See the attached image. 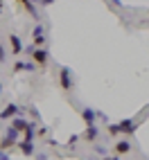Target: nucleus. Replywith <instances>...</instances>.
Segmentation results:
<instances>
[{
    "mask_svg": "<svg viewBox=\"0 0 149 160\" xmlns=\"http://www.w3.org/2000/svg\"><path fill=\"white\" fill-rule=\"evenodd\" d=\"M29 113H32V117H34V120H39V111L34 108V106H29Z\"/></svg>",
    "mask_w": 149,
    "mask_h": 160,
    "instance_id": "412c9836",
    "label": "nucleus"
},
{
    "mask_svg": "<svg viewBox=\"0 0 149 160\" xmlns=\"http://www.w3.org/2000/svg\"><path fill=\"white\" fill-rule=\"evenodd\" d=\"M0 5H5V0H0Z\"/></svg>",
    "mask_w": 149,
    "mask_h": 160,
    "instance_id": "bb28decb",
    "label": "nucleus"
},
{
    "mask_svg": "<svg viewBox=\"0 0 149 160\" xmlns=\"http://www.w3.org/2000/svg\"><path fill=\"white\" fill-rule=\"evenodd\" d=\"M0 97H3V83H0Z\"/></svg>",
    "mask_w": 149,
    "mask_h": 160,
    "instance_id": "a878e982",
    "label": "nucleus"
},
{
    "mask_svg": "<svg viewBox=\"0 0 149 160\" xmlns=\"http://www.w3.org/2000/svg\"><path fill=\"white\" fill-rule=\"evenodd\" d=\"M36 70V66L32 61H25V59H16L14 61V74H18V72H34Z\"/></svg>",
    "mask_w": 149,
    "mask_h": 160,
    "instance_id": "0eeeda50",
    "label": "nucleus"
},
{
    "mask_svg": "<svg viewBox=\"0 0 149 160\" xmlns=\"http://www.w3.org/2000/svg\"><path fill=\"white\" fill-rule=\"evenodd\" d=\"M113 149H115V153H118V156H124V153L131 151V142L129 140H118Z\"/></svg>",
    "mask_w": 149,
    "mask_h": 160,
    "instance_id": "ddd939ff",
    "label": "nucleus"
},
{
    "mask_svg": "<svg viewBox=\"0 0 149 160\" xmlns=\"http://www.w3.org/2000/svg\"><path fill=\"white\" fill-rule=\"evenodd\" d=\"M104 160H120V158H118V156H111V153H109V156H104Z\"/></svg>",
    "mask_w": 149,
    "mask_h": 160,
    "instance_id": "5701e85b",
    "label": "nucleus"
},
{
    "mask_svg": "<svg viewBox=\"0 0 149 160\" xmlns=\"http://www.w3.org/2000/svg\"><path fill=\"white\" fill-rule=\"evenodd\" d=\"M45 41H48V36H45V27L41 25V23L34 25V29H32V45H34V48H43Z\"/></svg>",
    "mask_w": 149,
    "mask_h": 160,
    "instance_id": "20e7f679",
    "label": "nucleus"
},
{
    "mask_svg": "<svg viewBox=\"0 0 149 160\" xmlns=\"http://www.w3.org/2000/svg\"><path fill=\"white\" fill-rule=\"evenodd\" d=\"M23 113V106H18V104H7L3 111H0V120H12V117L20 115Z\"/></svg>",
    "mask_w": 149,
    "mask_h": 160,
    "instance_id": "423d86ee",
    "label": "nucleus"
},
{
    "mask_svg": "<svg viewBox=\"0 0 149 160\" xmlns=\"http://www.w3.org/2000/svg\"><path fill=\"white\" fill-rule=\"evenodd\" d=\"M7 61V52H5V48L0 45V63H5Z\"/></svg>",
    "mask_w": 149,
    "mask_h": 160,
    "instance_id": "aec40b11",
    "label": "nucleus"
},
{
    "mask_svg": "<svg viewBox=\"0 0 149 160\" xmlns=\"http://www.w3.org/2000/svg\"><path fill=\"white\" fill-rule=\"evenodd\" d=\"M7 38H9V45H12V54L14 57H20V54H23V48H25L23 41H20V36L18 34H9Z\"/></svg>",
    "mask_w": 149,
    "mask_h": 160,
    "instance_id": "6e6552de",
    "label": "nucleus"
},
{
    "mask_svg": "<svg viewBox=\"0 0 149 160\" xmlns=\"http://www.w3.org/2000/svg\"><path fill=\"white\" fill-rule=\"evenodd\" d=\"M109 5H113V7H120V0H109Z\"/></svg>",
    "mask_w": 149,
    "mask_h": 160,
    "instance_id": "b1692460",
    "label": "nucleus"
},
{
    "mask_svg": "<svg viewBox=\"0 0 149 160\" xmlns=\"http://www.w3.org/2000/svg\"><path fill=\"white\" fill-rule=\"evenodd\" d=\"M57 77H59V88H61L63 92H70V90L74 88V74H72L70 68H61Z\"/></svg>",
    "mask_w": 149,
    "mask_h": 160,
    "instance_id": "f03ea898",
    "label": "nucleus"
},
{
    "mask_svg": "<svg viewBox=\"0 0 149 160\" xmlns=\"http://www.w3.org/2000/svg\"><path fill=\"white\" fill-rule=\"evenodd\" d=\"M54 2H57V0H39L41 7H50V5H54Z\"/></svg>",
    "mask_w": 149,
    "mask_h": 160,
    "instance_id": "6ab92c4d",
    "label": "nucleus"
},
{
    "mask_svg": "<svg viewBox=\"0 0 149 160\" xmlns=\"http://www.w3.org/2000/svg\"><path fill=\"white\" fill-rule=\"evenodd\" d=\"M79 115H81V120L86 122V126H88V124H95L97 120H104V115L97 113V111H93V108H81Z\"/></svg>",
    "mask_w": 149,
    "mask_h": 160,
    "instance_id": "39448f33",
    "label": "nucleus"
},
{
    "mask_svg": "<svg viewBox=\"0 0 149 160\" xmlns=\"http://www.w3.org/2000/svg\"><path fill=\"white\" fill-rule=\"evenodd\" d=\"M97 138H100V129H97V124H88V126H86V131H84V140L95 142Z\"/></svg>",
    "mask_w": 149,
    "mask_h": 160,
    "instance_id": "9b49d317",
    "label": "nucleus"
},
{
    "mask_svg": "<svg viewBox=\"0 0 149 160\" xmlns=\"http://www.w3.org/2000/svg\"><path fill=\"white\" fill-rule=\"evenodd\" d=\"M18 149H20V153L23 156H34L36 153V144H34V140H18V144H16Z\"/></svg>",
    "mask_w": 149,
    "mask_h": 160,
    "instance_id": "1a4fd4ad",
    "label": "nucleus"
},
{
    "mask_svg": "<svg viewBox=\"0 0 149 160\" xmlns=\"http://www.w3.org/2000/svg\"><path fill=\"white\" fill-rule=\"evenodd\" d=\"M20 135H23V140H34V138H36V122H29Z\"/></svg>",
    "mask_w": 149,
    "mask_h": 160,
    "instance_id": "4468645a",
    "label": "nucleus"
},
{
    "mask_svg": "<svg viewBox=\"0 0 149 160\" xmlns=\"http://www.w3.org/2000/svg\"><path fill=\"white\" fill-rule=\"evenodd\" d=\"M147 14H149V9H147Z\"/></svg>",
    "mask_w": 149,
    "mask_h": 160,
    "instance_id": "cd10ccee",
    "label": "nucleus"
},
{
    "mask_svg": "<svg viewBox=\"0 0 149 160\" xmlns=\"http://www.w3.org/2000/svg\"><path fill=\"white\" fill-rule=\"evenodd\" d=\"M93 151L97 153V156H102V158H104V156H109V149H106L104 144H93Z\"/></svg>",
    "mask_w": 149,
    "mask_h": 160,
    "instance_id": "dca6fc26",
    "label": "nucleus"
},
{
    "mask_svg": "<svg viewBox=\"0 0 149 160\" xmlns=\"http://www.w3.org/2000/svg\"><path fill=\"white\" fill-rule=\"evenodd\" d=\"M77 142H79V135H70L68 142H66V147H72V144H77Z\"/></svg>",
    "mask_w": 149,
    "mask_h": 160,
    "instance_id": "a211bd4d",
    "label": "nucleus"
},
{
    "mask_svg": "<svg viewBox=\"0 0 149 160\" xmlns=\"http://www.w3.org/2000/svg\"><path fill=\"white\" fill-rule=\"evenodd\" d=\"M48 61H50V52L45 48H34V50H32V63H34L36 68L43 70L48 66Z\"/></svg>",
    "mask_w": 149,
    "mask_h": 160,
    "instance_id": "7ed1b4c3",
    "label": "nucleus"
},
{
    "mask_svg": "<svg viewBox=\"0 0 149 160\" xmlns=\"http://www.w3.org/2000/svg\"><path fill=\"white\" fill-rule=\"evenodd\" d=\"M29 2H32V5H39V0H29Z\"/></svg>",
    "mask_w": 149,
    "mask_h": 160,
    "instance_id": "393cba45",
    "label": "nucleus"
},
{
    "mask_svg": "<svg viewBox=\"0 0 149 160\" xmlns=\"http://www.w3.org/2000/svg\"><path fill=\"white\" fill-rule=\"evenodd\" d=\"M18 138H20V133L14 129L12 124H9L7 129L3 131V138H0V149H3V151H7V149L16 147V144H18Z\"/></svg>",
    "mask_w": 149,
    "mask_h": 160,
    "instance_id": "f257e3e1",
    "label": "nucleus"
},
{
    "mask_svg": "<svg viewBox=\"0 0 149 160\" xmlns=\"http://www.w3.org/2000/svg\"><path fill=\"white\" fill-rule=\"evenodd\" d=\"M106 131H109L111 138H118V135H120V126H118V124H109V129H106Z\"/></svg>",
    "mask_w": 149,
    "mask_h": 160,
    "instance_id": "f3484780",
    "label": "nucleus"
},
{
    "mask_svg": "<svg viewBox=\"0 0 149 160\" xmlns=\"http://www.w3.org/2000/svg\"><path fill=\"white\" fill-rule=\"evenodd\" d=\"M16 2H18V7H23V9H25V12H27L29 16H34V18L39 16V12H36V5H32L29 0H16Z\"/></svg>",
    "mask_w": 149,
    "mask_h": 160,
    "instance_id": "2eb2a0df",
    "label": "nucleus"
},
{
    "mask_svg": "<svg viewBox=\"0 0 149 160\" xmlns=\"http://www.w3.org/2000/svg\"><path fill=\"white\" fill-rule=\"evenodd\" d=\"M0 160H9V153H5L3 149H0Z\"/></svg>",
    "mask_w": 149,
    "mask_h": 160,
    "instance_id": "4be33fe9",
    "label": "nucleus"
},
{
    "mask_svg": "<svg viewBox=\"0 0 149 160\" xmlns=\"http://www.w3.org/2000/svg\"><path fill=\"white\" fill-rule=\"evenodd\" d=\"M118 126H120V133L133 135V133H136V129H138V122H136V120H122Z\"/></svg>",
    "mask_w": 149,
    "mask_h": 160,
    "instance_id": "9d476101",
    "label": "nucleus"
},
{
    "mask_svg": "<svg viewBox=\"0 0 149 160\" xmlns=\"http://www.w3.org/2000/svg\"><path fill=\"white\" fill-rule=\"evenodd\" d=\"M27 124H29V120H25V117H23V113H20V115H16V117H12V126H14V129H16L18 133H23V129H25Z\"/></svg>",
    "mask_w": 149,
    "mask_h": 160,
    "instance_id": "f8f14e48",
    "label": "nucleus"
}]
</instances>
